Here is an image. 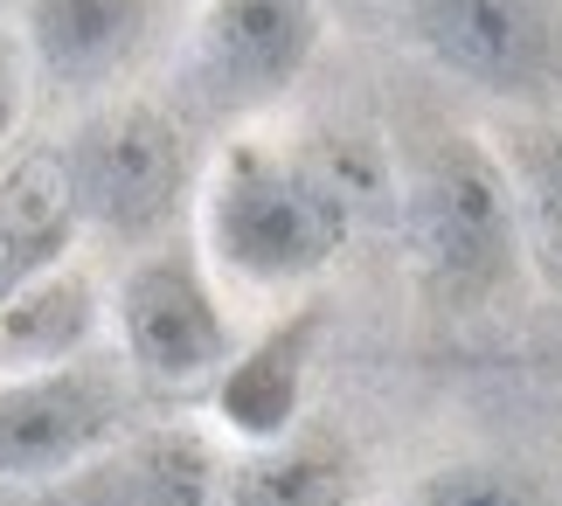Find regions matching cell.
<instances>
[{
    "label": "cell",
    "instance_id": "cell-1",
    "mask_svg": "<svg viewBox=\"0 0 562 506\" xmlns=\"http://www.w3.org/2000/svg\"><path fill=\"white\" fill-rule=\"evenodd\" d=\"M396 229L445 313H486L528 278L521 202L501 146L480 132H424L396 160Z\"/></svg>",
    "mask_w": 562,
    "mask_h": 506
},
{
    "label": "cell",
    "instance_id": "cell-2",
    "mask_svg": "<svg viewBox=\"0 0 562 506\" xmlns=\"http://www.w3.org/2000/svg\"><path fill=\"white\" fill-rule=\"evenodd\" d=\"M355 229V209L306 160V146L236 132L202 181V250L236 284H306L334 271Z\"/></svg>",
    "mask_w": 562,
    "mask_h": 506
},
{
    "label": "cell",
    "instance_id": "cell-3",
    "mask_svg": "<svg viewBox=\"0 0 562 506\" xmlns=\"http://www.w3.org/2000/svg\"><path fill=\"white\" fill-rule=\"evenodd\" d=\"M77 181L83 229L125 250H154L175 236L188 194H194V153L181 119L154 98H112L91 104L77 132L63 139Z\"/></svg>",
    "mask_w": 562,
    "mask_h": 506
},
{
    "label": "cell",
    "instance_id": "cell-4",
    "mask_svg": "<svg viewBox=\"0 0 562 506\" xmlns=\"http://www.w3.org/2000/svg\"><path fill=\"white\" fill-rule=\"evenodd\" d=\"M139 375L125 355H83L35 375H0V493H56L139 437Z\"/></svg>",
    "mask_w": 562,
    "mask_h": 506
},
{
    "label": "cell",
    "instance_id": "cell-5",
    "mask_svg": "<svg viewBox=\"0 0 562 506\" xmlns=\"http://www.w3.org/2000/svg\"><path fill=\"white\" fill-rule=\"evenodd\" d=\"M403 35L514 119H562V0H403Z\"/></svg>",
    "mask_w": 562,
    "mask_h": 506
},
{
    "label": "cell",
    "instance_id": "cell-6",
    "mask_svg": "<svg viewBox=\"0 0 562 506\" xmlns=\"http://www.w3.org/2000/svg\"><path fill=\"white\" fill-rule=\"evenodd\" d=\"M202 257L209 250H194L188 236H167L139 250L112 284L119 355L146 389H215L223 368L244 355Z\"/></svg>",
    "mask_w": 562,
    "mask_h": 506
},
{
    "label": "cell",
    "instance_id": "cell-7",
    "mask_svg": "<svg viewBox=\"0 0 562 506\" xmlns=\"http://www.w3.org/2000/svg\"><path fill=\"white\" fill-rule=\"evenodd\" d=\"M319 42H327L319 0H202L181 35L188 112L215 125L271 112L313 70Z\"/></svg>",
    "mask_w": 562,
    "mask_h": 506
},
{
    "label": "cell",
    "instance_id": "cell-8",
    "mask_svg": "<svg viewBox=\"0 0 562 506\" xmlns=\"http://www.w3.org/2000/svg\"><path fill=\"white\" fill-rule=\"evenodd\" d=\"M160 0H29L21 49L49 91L91 98L154 49Z\"/></svg>",
    "mask_w": 562,
    "mask_h": 506
},
{
    "label": "cell",
    "instance_id": "cell-9",
    "mask_svg": "<svg viewBox=\"0 0 562 506\" xmlns=\"http://www.w3.org/2000/svg\"><path fill=\"white\" fill-rule=\"evenodd\" d=\"M49 506H229V465L202 430H139L63 479Z\"/></svg>",
    "mask_w": 562,
    "mask_h": 506
},
{
    "label": "cell",
    "instance_id": "cell-10",
    "mask_svg": "<svg viewBox=\"0 0 562 506\" xmlns=\"http://www.w3.org/2000/svg\"><path fill=\"white\" fill-rule=\"evenodd\" d=\"M319 305L306 313H285L271 334H257L244 355L223 368V382L209 389L215 403V424L244 445H285L299 430V409H306V368H313V347H319Z\"/></svg>",
    "mask_w": 562,
    "mask_h": 506
},
{
    "label": "cell",
    "instance_id": "cell-11",
    "mask_svg": "<svg viewBox=\"0 0 562 506\" xmlns=\"http://www.w3.org/2000/svg\"><path fill=\"white\" fill-rule=\"evenodd\" d=\"M104 326H112V299L77 257L42 278H21L0 305V375H35V368L98 355Z\"/></svg>",
    "mask_w": 562,
    "mask_h": 506
},
{
    "label": "cell",
    "instance_id": "cell-12",
    "mask_svg": "<svg viewBox=\"0 0 562 506\" xmlns=\"http://www.w3.org/2000/svg\"><path fill=\"white\" fill-rule=\"evenodd\" d=\"M83 209L63 146H21L0 160V244H8L21 278H42L70 263L83 244Z\"/></svg>",
    "mask_w": 562,
    "mask_h": 506
},
{
    "label": "cell",
    "instance_id": "cell-13",
    "mask_svg": "<svg viewBox=\"0 0 562 506\" xmlns=\"http://www.w3.org/2000/svg\"><path fill=\"white\" fill-rule=\"evenodd\" d=\"M521 202V236H528V271L562 299V119H507L493 132Z\"/></svg>",
    "mask_w": 562,
    "mask_h": 506
},
{
    "label": "cell",
    "instance_id": "cell-14",
    "mask_svg": "<svg viewBox=\"0 0 562 506\" xmlns=\"http://www.w3.org/2000/svg\"><path fill=\"white\" fill-rule=\"evenodd\" d=\"M348 499V465L327 437H285L265 445L244 472H229V506H340Z\"/></svg>",
    "mask_w": 562,
    "mask_h": 506
},
{
    "label": "cell",
    "instance_id": "cell-15",
    "mask_svg": "<svg viewBox=\"0 0 562 506\" xmlns=\"http://www.w3.org/2000/svg\"><path fill=\"white\" fill-rule=\"evenodd\" d=\"M417 506H555L549 486L521 465H501V458H451V465L424 472Z\"/></svg>",
    "mask_w": 562,
    "mask_h": 506
},
{
    "label": "cell",
    "instance_id": "cell-16",
    "mask_svg": "<svg viewBox=\"0 0 562 506\" xmlns=\"http://www.w3.org/2000/svg\"><path fill=\"white\" fill-rule=\"evenodd\" d=\"M29 77H35L29 49L0 35V146H14V132H21V112H29Z\"/></svg>",
    "mask_w": 562,
    "mask_h": 506
},
{
    "label": "cell",
    "instance_id": "cell-17",
    "mask_svg": "<svg viewBox=\"0 0 562 506\" xmlns=\"http://www.w3.org/2000/svg\"><path fill=\"white\" fill-rule=\"evenodd\" d=\"M21 284V271H14V257H8V244H0V305H8V292Z\"/></svg>",
    "mask_w": 562,
    "mask_h": 506
}]
</instances>
